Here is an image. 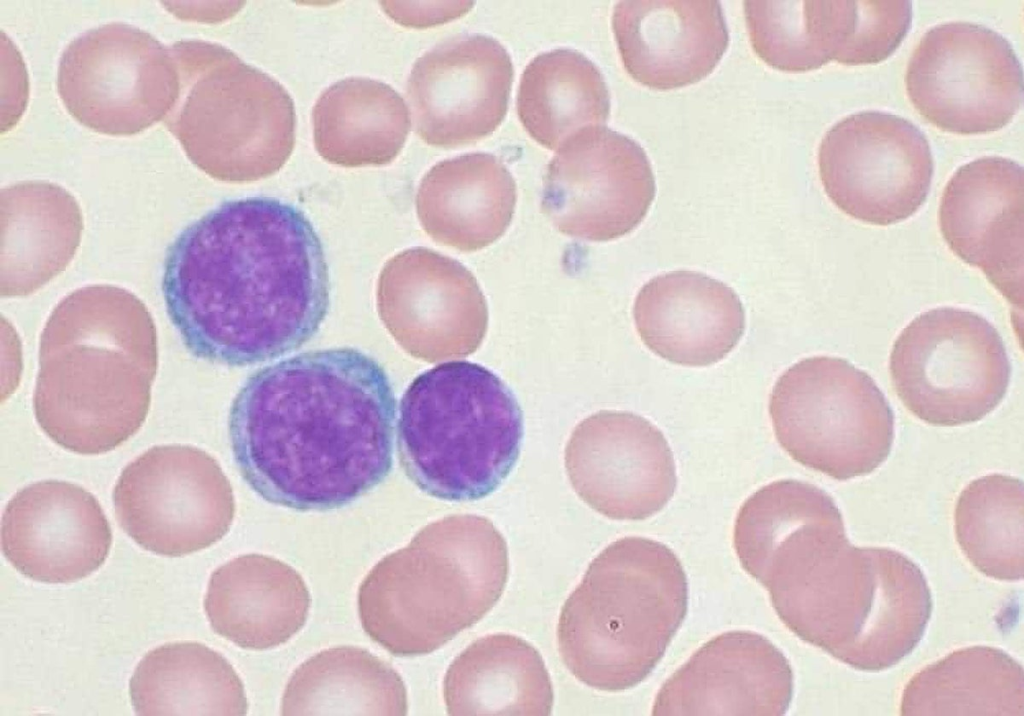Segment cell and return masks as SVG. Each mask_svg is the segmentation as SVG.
Masks as SVG:
<instances>
[{
  "label": "cell",
  "instance_id": "1",
  "mask_svg": "<svg viewBox=\"0 0 1024 716\" xmlns=\"http://www.w3.org/2000/svg\"><path fill=\"white\" fill-rule=\"evenodd\" d=\"M323 244L307 216L271 197L228 200L168 246L166 312L196 358L243 367L289 354L330 306Z\"/></svg>",
  "mask_w": 1024,
  "mask_h": 716
},
{
  "label": "cell",
  "instance_id": "2",
  "mask_svg": "<svg viewBox=\"0 0 1024 716\" xmlns=\"http://www.w3.org/2000/svg\"><path fill=\"white\" fill-rule=\"evenodd\" d=\"M397 401L384 368L351 347L299 353L251 374L229 411L234 462L269 503L344 507L393 466Z\"/></svg>",
  "mask_w": 1024,
  "mask_h": 716
},
{
  "label": "cell",
  "instance_id": "3",
  "mask_svg": "<svg viewBox=\"0 0 1024 716\" xmlns=\"http://www.w3.org/2000/svg\"><path fill=\"white\" fill-rule=\"evenodd\" d=\"M744 570L791 632L859 671L898 664L932 614L920 567L891 548L852 545L839 514L780 524Z\"/></svg>",
  "mask_w": 1024,
  "mask_h": 716
},
{
  "label": "cell",
  "instance_id": "4",
  "mask_svg": "<svg viewBox=\"0 0 1024 716\" xmlns=\"http://www.w3.org/2000/svg\"><path fill=\"white\" fill-rule=\"evenodd\" d=\"M38 364L33 409L41 430L73 453L112 451L150 408L158 367L151 313L124 288H79L46 321Z\"/></svg>",
  "mask_w": 1024,
  "mask_h": 716
},
{
  "label": "cell",
  "instance_id": "5",
  "mask_svg": "<svg viewBox=\"0 0 1024 716\" xmlns=\"http://www.w3.org/2000/svg\"><path fill=\"white\" fill-rule=\"evenodd\" d=\"M508 575L506 541L489 519L444 517L369 571L358 591L362 628L395 656L432 653L494 607Z\"/></svg>",
  "mask_w": 1024,
  "mask_h": 716
},
{
  "label": "cell",
  "instance_id": "6",
  "mask_svg": "<svg viewBox=\"0 0 1024 716\" xmlns=\"http://www.w3.org/2000/svg\"><path fill=\"white\" fill-rule=\"evenodd\" d=\"M687 608V578L676 554L653 539L620 538L590 562L561 608V659L591 688H633L658 665Z\"/></svg>",
  "mask_w": 1024,
  "mask_h": 716
},
{
  "label": "cell",
  "instance_id": "7",
  "mask_svg": "<svg viewBox=\"0 0 1024 716\" xmlns=\"http://www.w3.org/2000/svg\"><path fill=\"white\" fill-rule=\"evenodd\" d=\"M523 436V413L512 390L469 361L421 373L400 401V463L421 491L437 499L469 502L493 493L516 464Z\"/></svg>",
  "mask_w": 1024,
  "mask_h": 716
},
{
  "label": "cell",
  "instance_id": "8",
  "mask_svg": "<svg viewBox=\"0 0 1024 716\" xmlns=\"http://www.w3.org/2000/svg\"><path fill=\"white\" fill-rule=\"evenodd\" d=\"M170 49L179 92L163 123L188 159L230 183L256 181L281 169L296 137L287 90L218 43L180 40Z\"/></svg>",
  "mask_w": 1024,
  "mask_h": 716
},
{
  "label": "cell",
  "instance_id": "9",
  "mask_svg": "<svg viewBox=\"0 0 1024 716\" xmlns=\"http://www.w3.org/2000/svg\"><path fill=\"white\" fill-rule=\"evenodd\" d=\"M776 439L799 464L844 481L888 458L894 415L872 377L849 361L813 356L785 370L769 398Z\"/></svg>",
  "mask_w": 1024,
  "mask_h": 716
},
{
  "label": "cell",
  "instance_id": "10",
  "mask_svg": "<svg viewBox=\"0 0 1024 716\" xmlns=\"http://www.w3.org/2000/svg\"><path fill=\"white\" fill-rule=\"evenodd\" d=\"M896 395L923 422L956 427L980 421L1006 395L1011 364L997 329L973 311L938 307L915 317L889 357Z\"/></svg>",
  "mask_w": 1024,
  "mask_h": 716
},
{
  "label": "cell",
  "instance_id": "11",
  "mask_svg": "<svg viewBox=\"0 0 1024 716\" xmlns=\"http://www.w3.org/2000/svg\"><path fill=\"white\" fill-rule=\"evenodd\" d=\"M57 91L83 126L130 136L163 121L179 92L170 48L130 24L112 22L74 38L61 54Z\"/></svg>",
  "mask_w": 1024,
  "mask_h": 716
},
{
  "label": "cell",
  "instance_id": "12",
  "mask_svg": "<svg viewBox=\"0 0 1024 716\" xmlns=\"http://www.w3.org/2000/svg\"><path fill=\"white\" fill-rule=\"evenodd\" d=\"M905 85L926 121L961 135L1000 130L1023 100L1022 66L1010 42L965 21L936 25L921 37L909 58Z\"/></svg>",
  "mask_w": 1024,
  "mask_h": 716
},
{
  "label": "cell",
  "instance_id": "13",
  "mask_svg": "<svg viewBox=\"0 0 1024 716\" xmlns=\"http://www.w3.org/2000/svg\"><path fill=\"white\" fill-rule=\"evenodd\" d=\"M818 170L838 209L863 223L887 226L911 217L926 201L934 163L926 136L912 122L861 111L825 133Z\"/></svg>",
  "mask_w": 1024,
  "mask_h": 716
},
{
  "label": "cell",
  "instance_id": "14",
  "mask_svg": "<svg viewBox=\"0 0 1024 716\" xmlns=\"http://www.w3.org/2000/svg\"><path fill=\"white\" fill-rule=\"evenodd\" d=\"M117 522L143 549L181 557L229 529L233 499L215 461L181 444L149 448L121 472L113 491Z\"/></svg>",
  "mask_w": 1024,
  "mask_h": 716
},
{
  "label": "cell",
  "instance_id": "15",
  "mask_svg": "<svg viewBox=\"0 0 1024 716\" xmlns=\"http://www.w3.org/2000/svg\"><path fill=\"white\" fill-rule=\"evenodd\" d=\"M656 194L651 162L632 138L605 126L581 129L547 165L541 208L561 233L604 242L634 230Z\"/></svg>",
  "mask_w": 1024,
  "mask_h": 716
},
{
  "label": "cell",
  "instance_id": "16",
  "mask_svg": "<svg viewBox=\"0 0 1024 716\" xmlns=\"http://www.w3.org/2000/svg\"><path fill=\"white\" fill-rule=\"evenodd\" d=\"M565 467L577 495L615 520H643L660 512L677 486L673 453L648 419L602 410L573 430Z\"/></svg>",
  "mask_w": 1024,
  "mask_h": 716
},
{
  "label": "cell",
  "instance_id": "17",
  "mask_svg": "<svg viewBox=\"0 0 1024 716\" xmlns=\"http://www.w3.org/2000/svg\"><path fill=\"white\" fill-rule=\"evenodd\" d=\"M514 69L504 46L483 34L446 39L414 63L407 81L415 131L452 148L493 133L508 109Z\"/></svg>",
  "mask_w": 1024,
  "mask_h": 716
},
{
  "label": "cell",
  "instance_id": "18",
  "mask_svg": "<svg viewBox=\"0 0 1024 716\" xmlns=\"http://www.w3.org/2000/svg\"><path fill=\"white\" fill-rule=\"evenodd\" d=\"M379 309L415 357L440 362L471 355L488 326L486 299L474 275L434 250L392 258L379 281Z\"/></svg>",
  "mask_w": 1024,
  "mask_h": 716
},
{
  "label": "cell",
  "instance_id": "19",
  "mask_svg": "<svg viewBox=\"0 0 1024 716\" xmlns=\"http://www.w3.org/2000/svg\"><path fill=\"white\" fill-rule=\"evenodd\" d=\"M1023 220V168L1009 158L984 156L962 165L940 199L939 228L949 249L1020 309Z\"/></svg>",
  "mask_w": 1024,
  "mask_h": 716
},
{
  "label": "cell",
  "instance_id": "20",
  "mask_svg": "<svg viewBox=\"0 0 1024 716\" xmlns=\"http://www.w3.org/2000/svg\"><path fill=\"white\" fill-rule=\"evenodd\" d=\"M111 544V528L98 500L74 483L43 480L27 485L3 512V555L34 581L81 580L103 565Z\"/></svg>",
  "mask_w": 1024,
  "mask_h": 716
},
{
  "label": "cell",
  "instance_id": "21",
  "mask_svg": "<svg viewBox=\"0 0 1024 716\" xmlns=\"http://www.w3.org/2000/svg\"><path fill=\"white\" fill-rule=\"evenodd\" d=\"M788 659L752 631L719 634L703 644L661 686L654 716L784 715L793 696Z\"/></svg>",
  "mask_w": 1024,
  "mask_h": 716
},
{
  "label": "cell",
  "instance_id": "22",
  "mask_svg": "<svg viewBox=\"0 0 1024 716\" xmlns=\"http://www.w3.org/2000/svg\"><path fill=\"white\" fill-rule=\"evenodd\" d=\"M612 29L626 72L654 90L699 82L729 45L716 0H622L614 6Z\"/></svg>",
  "mask_w": 1024,
  "mask_h": 716
},
{
  "label": "cell",
  "instance_id": "23",
  "mask_svg": "<svg viewBox=\"0 0 1024 716\" xmlns=\"http://www.w3.org/2000/svg\"><path fill=\"white\" fill-rule=\"evenodd\" d=\"M633 317L642 342L659 357L682 366L719 362L745 331L744 307L734 290L689 270L649 280L636 296Z\"/></svg>",
  "mask_w": 1024,
  "mask_h": 716
},
{
  "label": "cell",
  "instance_id": "24",
  "mask_svg": "<svg viewBox=\"0 0 1024 716\" xmlns=\"http://www.w3.org/2000/svg\"><path fill=\"white\" fill-rule=\"evenodd\" d=\"M311 597L301 575L275 558L242 555L217 568L204 610L215 633L249 650L278 647L305 625Z\"/></svg>",
  "mask_w": 1024,
  "mask_h": 716
},
{
  "label": "cell",
  "instance_id": "25",
  "mask_svg": "<svg viewBox=\"0 0 1024 716\" xmlns=\"http://www.w3.org/2000/svg\"><path fill=\"white\" fill-rule=\"evenodd\" d=\"M516 200L515 180L503 162L474 152L436 163L420 182L416 210L434 241L474 252L505 233Z\"/></svg>",
  "mask_w": 1024,
  "mask_h": 716
},
{
  "label": "cell",
  "instance_id": "26",
  "mask_svg": "<svg viewBox=\"0 0 1024 716\" xmlns=\"http://www.w3.org/2000/svg\"><path fill=\"white\" fill-rule=\"evenodd\" d=\"M1 296L29 295L70 263L83 218L74 196L47 181H25L0 194Z\"/></svg>",
  "mask_w": 1024,
  "mask_h": 716
},
{
  "label": "cell",
  "instance_id": "27",
  "mask_svg": "<svg viewBox=\"0 0 1024 716\" xmlns=\"http://www.w3.org/2000/svg\"><path fill=\"white\" fill-rule=\"evenodd\" d=\"M447 714L548 716L554 694L539 651L507 633L478 638L449 665L443 680Z\"/></svg>",
  "mask_w": 1024,
  "mask_h": 716
},
{
  "label": "cell",
  "instance_id": "28",
  "mask_svg": "<svg viewBox=\"0 0 1024 716\" xmlns=\"http://www.w3.org/2000/svg\"><path fill=\"white\" fill-rule=\"evenodd\" d=\"M411 127L403 98L390 85L349 77L330 85L312 110L313 141L327 162L385 165L401 152Z\"/></svg>",
  "mask_w": 1024,
  "mask_h": 716
},
{
  "label": "cell",
  "instance_id": "29",
  "mask_svg": "<svg viewBox=\"0 0 1024 716\" xmlns=\"http://www.w3.org/2000/svg\"><path fill=\"white\" fill-rule=\"evenodd\" d=\"M137 715L243 716L244 685L220 653L192 641L171 642L148 651L129 682Z\"/></svg>",
  "mask_w": 1024,
  "mask_h": 716
},
{
  "label": "cell",
  "instance_id": "30",
  "mask_svg": "<svg viewBox=\"0 0 1024 716\" xmlns=\"http://www.w3.org/2000/svg\"><path fill=\"white\" fill-rule=\"evenodd\" d=\"M900 713L1023 716V667L993 646L954 650L910 678L901 695Z\"/></svg>",
  "mask_w": 1024,
  "mask_h": 716
},
{
  "label": "cell",
  "instance_id": "31",
  "mask_svg": "<svg viewBox=\"0 0 1024 716\" xmlns=\"http://www.w3.org/2000/svg\"><path fill=\"white\" fill-rule=\"evenodd\" d=\"M282 715L407 714L401 676L368 650L338 646L303 662L292 674L281 700Z\"/></svg>",
  "mask_w": 1024,
  "mask_h": 716
},
{
  "label": "cell",
  "instance_id": "32",
  "mask_svg": "<svg viewBox=\"0 0 1024 716\" xmlns=\"http://www.w3.org/2000/svg\"><path fill=\"white\" fill-rule=\"evenodd\" d=\"M516 109L526 132L555 150L583 128L610 115V93L600 69L579 51L559 48L534 57L518 87Z\"/></svg>",
  "mask_w": 1024,
  "mask_h": 716
},
{
  "label": "cell",
  "instance_id": "33",
  "mask_svg": "<svg viewBox=\"0 0 1024 716\" xmlns=\"http://www.w3.org/2000/svg\"><path fill=\"white\" fill-rule=\"evenodd\" d=\"M1024 493L1020 479L989 474L960 492L954 510L956 541L971 565L999 581L1024 574Z\"/></svg>",
  "mask_w": 1024,
  "mask_h": 716
},
{
  "label": "cell",
  "instance_id": "34",
  "mask_svg": "<svg viewBox=\"0 0 1024 716\" xmlns=\"http://www.w3.org/2000/svg\"><path fill=\"white\" fill-rule=\"evenodd\" d=\"M744 16L753 51L774 69L807 72L834 59L837 1L747 0Z\"/></svg>",
  "mask_w": 1024,
  "mask_h": 716
},
{
  "label": "cell",
  "instance_id": "35",
  "mask_svg": "<svg viewBox=\"0 0 1024 716\" xmlns=\"http://www.w3.org/2000/svg\"><path fill=\"white\" fill-rule=\"evenodd\" d=\"M911 20L910 1H848L844 40L835 61L857 66L886 60L904 40Z\"/></svg>",
  "mask_w": 1024,
  "mask_h": 716
}]
</instances>
